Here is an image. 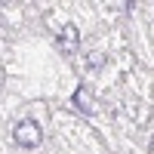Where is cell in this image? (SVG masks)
<instances>
[{
  "mask_svg": "<svg viewBox=\"0 0 154 154\" xmlns=\"http://www.w3.org/2000/svg\"><path fill=\"white\" fill-rule=\"evenodd\" d=\"M12 139L22 145V148H37L43 142V130H40V123L37 120H19L16 126H12Z\"/></svg>",
  "mask_w": 154,
  "mask_h": 154,
  "instance_id": "obj_1",
  "label": "cell"
},
{
  "mask_svg": "<svg viewBox=\"0 0 154 154\" xmlns=\"http://www.w3.org/2000/svg\"><path fill=\"white\" fill-rule=\"evenodd\" d=\"M56 46H59V53H62V56H74V53H77V46H80V31H77L71 22H68V25H62Z\"/></svg>",
  "mask_w": 154,
  "mask_h": 154,
  "instance_id": "obj_2",
  "label": "cell"
},
{
  "mask_svg": "<svg viewBox=\"0 0 154 154\" xmlns=\"http://www.w3.org/2000/svg\"><path fill=\"white\" fill-rule=\"evenodd\" d=\"M74 102H77V108H83V111H89V108H93V99L86 96V89H77V96H74Z\"/></svg>",
  "mask_w": 154,
  "mask_h": 154,
  "instance_id": "obj_3",
  "label": "cell"
}]
</instances>
